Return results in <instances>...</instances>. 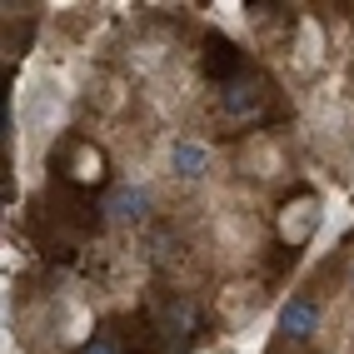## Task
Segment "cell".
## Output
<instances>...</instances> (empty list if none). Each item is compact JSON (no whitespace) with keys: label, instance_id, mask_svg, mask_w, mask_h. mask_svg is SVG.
Returning <instances> with one entry per match:
<instances>
[{"label":"cell","instance_id":"6da1fadb","mask_svg":"<svg viewBox=\"0 0 354 354\" xmlns=\"http://www.w3.org/2000/svg\"><path fill=\"white\" fill-rule=\"evenodd\" d=\"M160 160H165V175H175L185 185H195V180H205L215 170V150H209L205 140H195V135H170L160 145Z\"/></svg>","mask_w":354,"mask_h":354},{"label":"cell","instance_id":"7a4b0ae2","mask_svg":"<svg viewBox=\"0 0 354 354\" xmlns=\"http://www.w3.org/2000/svg\"><path fill=\"white\" fill-rule=\"evenodd\" d=\"M215 245L225 250L230 265H240L245 254L259 250V220L254 209H220L215 215Z\"/></svg>","mask_w":354,"mask_h":354},{"label":"cell","instance_id":"3957f363","mask_svg":"<svg viewBox=\"0 0 354 354\" xmlns=\"http://www.w3.org/2000/svg\"><path fill=\"white\" fill-rule=\"evenodd\" d=\"M319 220H324L319 195H295L290 205H279L274 230H279V240H285V245H310L319 234Z\"/></svg>","mask_w":354,"mask_h":354},{"label":"cell","instance_id":"277c9868","mask_svg":"<svg viewBox=\"0 0 354 354\" xmlns=\"http://www.w3.org/2000/svg\"><path fill=\"white\" fill-rule=\"evenodd\" d=\"M324 60H329L324 20L319 15H299L295 20V45H290V65L299 70V75H315V70H324Z\"/></svg>","mask_w":354,"mask_h":354},{"label":"cell","instance_id":"5b68a950","mask_svg":"<svg viewBox=\"0 0 354 354\" xmlns=\"http://www.w3.org/2000/svg\"><path fill=\"white\" fill-rule=\"evenodd\" d=\"M240 170L250 180H279V175H285V145H279V135L254 130L240 145Z\"/></svg>","mask_w":354,"mask_h":354},{"label":"cell","instance_id":"8992f818","mask_svg":"<svg viewBox=\"0 0 354 354\" xmlns=\"http://www.w3.org/2000/svg\"><path fill=\"white\" fill-rule=\"evenodd\" d=\"M324 335V310H319V299L310 295H295L285 310H279V339L285 344H310Z\"/></svg>","mask_w":354,"mask_h":354},{"label":"cell","instance_id":"52a82bcc","mask_svg":"<svg viewBox=\"0 0 354 354\" xmlns=\"http://www.w3.org/2000/svg\"><path fill=\"white\" fill-rule=\"evenodd\" d=\"M259 310H265V290H259L254 279H250V285H245V279H234V285H225L220 299H215V315L225 324H234V329H245Z\"/></svg>","mask_w":354,"mask_h":354},{"label":"cell","instance_id":"ba28073f","mask_svg":"<svg viewBox=\"0 0 354 354\" xmlns=\"http://www.w3.org/2000/svg\"><path fill=\"white\" fill-rule=\"evenodd\" d=\"M175 65V50H170V40H155V35H140L130 50H125V70L135 80H155V75H165V70Z\"/></svg>","mask_w":354,"mask_h":354},{"label":"cell","instance_id":"9c48e42d","mask_svg":"<svg viewBox=\"0 0 354 354\" xmlns=\"http://www.w3.org/2000/svg\"><path fill=\"white\" fill-rule=\"evenodd\" d=\"M105 215H110V225H140L150 215V190H145V185H135V180H125L120 190L105 200Z\"/></svg>","mask_w":354,"mask_h":354},{"label":"cell","instance_id":"30bf717a","mask_svg":"<svg viewBox=\"0 0 354 354\" xmlns=\"http://www.w3.org/2000/svg\"><path fill=\"white\" fill-rule=\"evenodd\" d=\"M220 105H225V115L230 120H254L259 110H265V90H259L254 80H230L225 90H220Z\"/></svg>","mask_w":354,"mask_h":354},{"label":"cell","instance_id":"8fae6325","mask_svg":"<svg viewBox=\"0 0 354 354\" xmlns=\"http://www.w3.org/2000/svg\"><path fill=\"white\" fill-rule=\"evenodd\" d=\"M90 100H95L105 115H115V110L130 100V90H125L120 75H90Z\"/></svg>","mask_w":354,"mask_h":354},{"label":"cell","instance_id":"7c38bea8","mask_svg":"<svg viewBox=\"0 0 354 354\" xmlns=\"http://www.w3.org/2000/svg\"><path fill=\"white\" fill-rule=\"evenodd\" d=\"M70 175H75L80 185H100L105 180V155L95 145H80L75 155H70Z\"/></svg>","mask_w":354,"mask_h":354},{"label":"cell","instance_id":"4fadbf2b","mask_svg":"<svg viewBox=\"0 0 354 354\" xmlns=\"http://www.w3.org/2000/svg\"><path fill=\"white\" fill-rule=\"evenodd\" d=\"M80 354H120V344H115V335H95Z\"/></svg>","mask_w":354,"mask_h":354},{"label":"cell","instance_id":"5bb4252c","mask_svg":"<svg viewBox=\"0 0 354 354\" xmlns=\"http://www.w3.org/2000/svg\"><path fill=\"white\" fill-rule=\"evenodd\" d=\"M209 15H215L220 26H240V6H209Z\"/></svg>","mask_w":354,"mask_h":354},{"label":"cell","instance_id":"9a60e30c","mask_svg":"<svg viewBox=\"0 0 354 354\" xmlns=\"http://www.w3.org/2000/svg\"><path fill=\"white\" fill-rule=\"evenodd\" d=\"M349 295H354V259H349Z\"/></svg>","mask_w":354,"mask_h":354}]
</instances>
